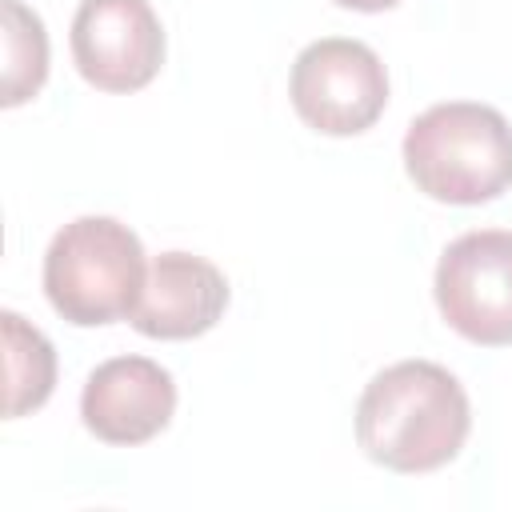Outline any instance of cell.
Segmentation results:
<instances>
[{
	"mask_svg": "<svg viewBox=\"0 0 512 512\" xmlns=\"http://www.w3.org/2000/svg\"><path fill=\"white\" fill-rule=\"evenodd\" d=\"M72 60L100 92H140L164 64V28L148 0H80Z\"/></svg>",
	"mask_w": 512,
	"mask_h": 512,
	"instance_id": "6",
	"label": "cell"
},
{
	"mask_svg": "<svg viewBox=\"0 0 512 512\" xmlns=\"http://www.w3.org/2000/svg\"><path fill=\"white\" fill-rule=\"evenodd\" d=\"M332 4L352 8V12H388V8H396L400 0H332Z\"/></svg>",
	"mask_w": 512,
	"mask_h": 512,
	"instance_id": "11",
	"label": "cell"
},
{
	"mask_svg": "<svg viewBox=\"0 0 512 512\" xmlns=\"http://www.w3.org/2000/svg\"><path fill=\"white\" fill-rule=\"evenodd\" d=\"M8 352V416L36 412L56 384V352L48 336L16 312H0Z\"/></svg>",
	"mask_w": 512,
	"mask_h": 512,
	"instance_id": "9",
	"label": "cell"
},
{
	"mask_svg": "<svg viewBox=\"0 0 512 512\" xmlns=\"http://www.w3.org/2000/svg\"><path fill=\"white\" fill-rule=\"evenodd\" d=\"M176 380L148 356H112L92 368L80 392V420L104 444H144L168 428Z\"/></svg>",
	"mask_w": 512,
	"mask_h": 512,
	"instance_id": "7",
	"label": "cell"
},
{
	"mask_svg": "<svg viewBox=\"0 0 512 512\" xmlns=\"http://www.w3.org/2000/svg\"><path fill=\"white\" fill-rule=\"evenodd\" d=\"M0 16H4V96L0 104L16 108L44 88L48 32H44V20L20 0H4Z\"/></svg>",
	"mask_w": 512,
	"mask_h": 512,
	"instance_id": "10",
	"label": "cell"
},
{
	"mask_svg": "<svg viewBox=\"0 0 512 512\" xmlns=\"http://www.w3.org/2000/svg\"><path fill=\"white\" fill-rule=\"evenodd\" d=\"M228 308V280L216 264L192 252H160L148 264L144 292L132 308V328L152 340H192L216 328Z\"/></svg>",
	"mask_w": 512,
	"mask_h": 512,
	"instance_id": "8",
	"label": "cell"
},
{
	"mask_svg": "<svg viewBox=\"0 0 512 512\" xmlns=\"http://www.w3.org/2000/svg\"><path fill=\"white\" fill-rule=\"evenodd\" d=\"M148 268L140 236L112 216H76L44 252V296L80 328L132 316Z\"/></svg>",
	"mask_w": 512,
	"mask_h": 512,
	"instance_id": "3",
	"label": "cell"
},
{
	"mask_svg": "<svg viewBox=\"0 0 512 512\" xmlns=\"http://www.w3.org/2000/svg\"><path fill=\"white\" fill-rule=\"evenodd\" d=\"M436 308L472 344H512V232L476 228L456 236L436 264Z\"/></svg>",
	"mask_w": 512,
	"mask_h": 512,
	"instance_id": "5",
	"label": "cell"
},
{
	"mask_svg": "<svg viewBox=\"0 0 512 512\" xmlns=\"http://www.w3.org/2000/svg\"><path fill=\"white\" fill-rule=\"evenodd\" d=\"M472 408L464 384L432 360H400L376 372L356 404V440L392 472H436L464 448Z\"/></svg>",
	"mask_w": 512,
	"mask_h": 512,
	"instance_id": "1",
	"label": "cell"
},
{
	"mask_svg": "<svg viewBox=\"0 0 512 512\" xmlns=\"http://www.w3.org/2000/svg\"><path fill=\"white\" fill-rule=\"evenodd\" d=\"M288 96L308 128L324 136H360L388 104V72L368 44L324 36L296 56Z\"/></svg>",
	"mask_w": 512,
	"mask_h": 512,
	"instance_id": "4",
	"label": "cell"
},
{
	"mask_svg": "<svg viewBox=\"0 0 512 512\" xmlns=\"http://www.w3.org/2000/svg\"><path fill=\"white\" fill-rule=\"evenodd\" d=\"M404 172L440 204H488L512 184V128L492 104H432L404 132Z\"/></svg>",
	"mask_w": 512,
	"mask_h": 512,
	"instance_id": "2",
	"label": "cell"
}]
</instances>
